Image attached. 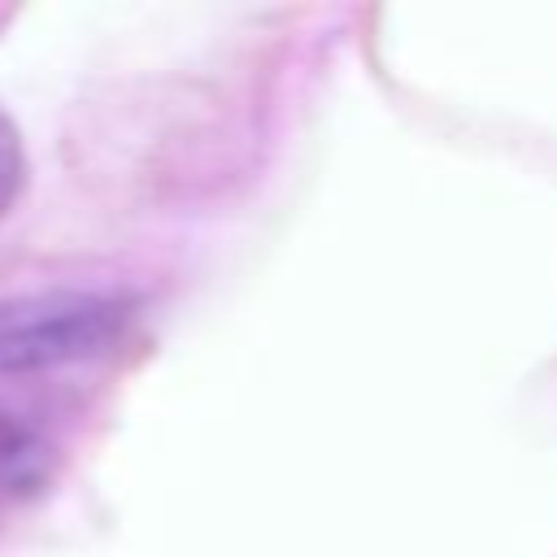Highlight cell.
Wrapping results in <instances>:
<instances>
[{
  "instance_id": "cell-1",
  "label": "cell",
  "mask_w": 557,
  "mask_h": 557,
  "mask_svg": "<svg viewBox=\"0 0 557 557\" xmlns=\"http://www.w3.org/2000/svg\"><path fill=\"white\" fill-rule=\"evenodd\" d=\"M126 326V309L87 292H39L0 300V370H44L104 352Z\"/></svg>"
},
{
  "instance_id": "cell-2",
  "label": "cell",
  "mask_w": 557,
  "mask_h": 557,
  "mask_svg": "<svg viewBox=\"0 0 557 557\" xmlns=\"http://www.w3.org/2000/svg\"><path fill=\"white\" fill-rule=\"evenodd\" d=\"M44 470V444L9 413H0V487H30Z\"/></svg>"
},
{
  "instance_id": "cell-3",
  "label": "cell",
  "mask_w": 557,
  "mask_h": 557,
  "mask_svg": "<svg viewBox=\"0 0 557 557\" xmlns=\"http://www.w3.org/2000/svg\"><path fill=\"white\" fill-rule=\"evenodd\" d=\"M22 144H17V135H13V126L0 117V213L13 205V196H17V187H22Z\"/></svg>"
}]
</instances>
